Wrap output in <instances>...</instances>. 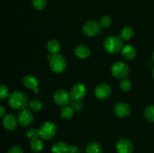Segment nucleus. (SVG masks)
Listing matches in <instances>:
<instances>
[{"mask_svg": "<svg viewBox=\"0 0 154 153\" xmlns=\"http://www.w3.org/2000/svg\"><path fill=\"white\" fill-rule=\"evenodd\" d=\"M111 74L117 79H124L129 75V67L123 62H117L111 65Z\"/></svg>", "mask_w": 154, "mask_h": 153, "instance_id": "nucleus-5", "label": "nucleus"}, {"mask_svg": "<svg viewBox=\"0 0 154 153\" xmlns=\"http://www.w3.org/2000/svg\"><path fill=\"white\" fill-rule=\"evenodd\" d=\"M47 4V0H32V4L37 10H42L45 8Z\"/></svg>", "mask_w": 154, "mask_h": 153, "instance_id": "nucleus-27", "label": "nucleus"}, {"mask_svg": "<svg viewBox=\"0 0 154 153\" xmlns=\"http://www.w3.org/2000/svg\"><path fill=\"white\" fill-rule=\"evenodd\" d=\"M47 49L51 55H55L60 50V43L56 39H51L47 44Z\"/></svg>", "mask_w": 154, "mask_h": 153, "instance_id": "nucleus-18", "label": "nucleus"}, {"mask_svg": "<svg viewBox=\"0 0 154 153\" xmlns=\"http://www.w3.org/2000/svg\"><path fill=\"white\" fill-rule=\"evenodd\" d=\"M99 26L102 28H108L111 24V18L108 15L103 16L99 21Z\"/></svg>", "mask_w": 154, "mask_h": 153, "instance_id": "nucleus-25", "label": "nucleus"}, {"mask_svg": "<svg viewBox=\"0 0 154 153\" xmlns=\"http://www.w3.org/2000/svg\"><path fill=\"white\" fill-rule=\"evenodd\" d=\"M33 92H34L35 93V94H38V93L39 92V89H38V88H34V89H33Z\"/></svg>", "mask_w": 154, "mask_h": 153, "instance_id": "nucleus-34", "label": "nucleus"}, {"mask_svg": "<svg viewBox=\"0 0 154 153\" xmlns=\"http://www.w3.org/2000/svg\"><path fill=\"white\" fill-rule=\"evenodd\" d=\"M153 79H154V68L153 69Z\"/></svg>", "mask_w": 154, "mask_h": 153, "instance_id": "nucleus-36", "label": "nucleus"}, {"mask_svg": "<svg viewBox=\"0 0 154 153\" xmlns=\"http://www.w3.org/2000/svg\"><path fill=\"white\" fill-rule=\"evenodd\" d=\"M57 131L56 124L51 122H45L38 128V136L45 140H50L55 136Z\"/></svg>", "mask_w": 154, "mask_h": 153, "instance_id": "nucleus-3", "label": "nucleus"}, {"mask_svg": "<svg viewBox=\"0 0 154 153\" xmlns=\"http://www.w3.org/2000/svg\"><path fill=\"white\" fill-rule=\"evenodd\" d=\"M75 53L77 57L81 59L87 58L90 55V50L86 45L81 44L78 45L75 50Z\"/></svg>", "mask_w": 154, "mask_h": 153, "instance_id": "nucleus-16", "label": "nucleus"}, {"mask_svg": "<svg viewBox=\"0 0 154 153\" xmlns=\"http://www.w3.org/2000/svg\"><path fill=\"white\" fill-rule=\"evenodd\" d=\"M114 114L120 118H123L129 116L131 113L130 106L125 102H118L114 106Z\"/></svg>", "mask_w": 154, "mask_h": 153, "instance_id": "nucleus-9", "label": "nucleus"}, {"mask_svg": "<svg viewBox=\"0 0 154 153\" xmlns=\"http://www.w3.org/2000/svg\"><path fill=\"white\" fill-rule=\"evenodd\" d=\"M103 46L108 53H118L123 49V40L120 36H108L104 40Z\"/></svg>", "mask_w": 154, "mask_h": 153, "instance_id": "nucleus-2", "label": "nucleus"}, {"mask_svg": "<svg viewBox=\"0 0 154 153\" xmlns=\"http://www.w3.org/2000/svg\"><path fill=\"white\" fill-rule=\"evenodd\" d=\"M94 94L95 96L98 99L105 100V99H107L108 98H109V96L111 95V88L110 87V86H108V84H99L95 88Z\"/></svg>", "mask_w": 154, "mask_h": 153, "instance_id": "nucleus-12", "label": "nucleus"}, {"mask_svg": "<svg viewBox=\"0 0 154 153\" xmlns=\"http://www.w3.org/2000/svg\"><path fill=\"white\" fill-rule=\"evenodd\" d=\"M78 150V147L72 145V146H69V153H75Z\"/></svg>", "mask_w": 154, "mask_h": 153, "instance_id": "nucleus-32", "label": "nucleus"}, {"mask_svg": "<svg viewBox=\"0 0 154 153\" xmlns=\"http://www.w3.org/2000/svg\"><path fill=\"white\" fill-rule=\"evenodd\" d=\"M9 90L6 86L0 85V100H4L9 96Z\"/></svg>", "mask_w": 154, "mask_h": 153, "instance_id": "nucleus-28", "label": "nucleus"}, {"mask_svg": "<svg viewBox=\"0 0 154 153\" xmlns=\"http://www.w3.org/2000/svg\"><path fill=\"white\" fill-rule=\"evenodd\" d=\"M33 121V115L31 111L28 109L21 110L20 112L18 113L17 122L23 127H26L29 125Z\"/></svg>", "mask_w": 154, "mask_h": 153, "instance_id": "nucleus-10", "label": "nucleus"}, {"mask_svg": "<svg viewBox=\"0 0 154 153\" xmlns=\"http://www.w3.org/2000/svg\"><path fill=\"white\" fill-rule=\"evenodd\" d=\"M144 116L150 122H154V105L148 106L144 110Z\"/></svg>", "mask_w": 154, "mask_h": 153, "instance_id": "nucleus-24", "label": "nucleus"}, {"mask_svg": "<svg viewBox=\"0 0 154 153\" xmlns=\"http://www.w3.org/2000/svg\"><path fill=\"white\" fill-rule=\"evenodd\" d=\"M72 108L74 109V110L79 111L81 109V104L80 103V100H74L72 102Z\"/></svg>", "mask_w": 154, "mask_h": 153, "instance_id": "nucleus-31", "label": "nucleus"}, {"mask_svg": "<svg viewBox=\"0 0 154 153\" xmlns=\"http://www.w3.org/2000/svg\"><path fill=\"white\" fill-rule=\"evenodd\" d=\"M120 88H121L123 91L124 92H128L132 88V82H130V80L126 78H124L121 80L120 83Z\"/></svg>", "mask_w": 154, "mask_h": 153, "instance_id": "nucleus-26", "label": "nucleus"}, {"mask_svg": "<svg viewBox=\"0 0 154 153\" xmlns=\"http://www.w3.org/2000/svg\"><path fill=\"white\" fill-rule=\"evenodd\" d=\"M69 146L63 141L54 143L51 148L52 153H69Z\"/></svg>", "mask_w": 154, "mask_h": 153, "instance_id": "nucleus-17", "label": "nucleus"}, {"mask_svg": "<svg viewBox=\"0 0 154 153\" xmlns=\"http://www.w3.org/2000/svg\"><path fill=\"white\" fill-rule=\"evenodd\" d=\"M122 56L126 60H132L136 56V50L132 45L126 44L123 46L121 50Z\"/></svg>", "mask_w": 154, "mask_h": 153, "instance_id": "nucleus-15", "label": "nucleus"}, {"mask_svg": "<svg viewBox=\"0 0 154 153\" xmlns=\"http://www.w3.org/2000/svg\"><path fill=\"white\" fill-rule=\"evenodd\" d=\"M50 67L53 72L56 74H61L66 68V58L60 54L53 55L50 60Z\"/></svg>", "mask_w": 154, "mask_h": 153, "instance_id": "nucleus-4", "label": "nucleus"}, {"mask_svg": "<svg viewBox=\"0 0 154 153\" xmlns=\"http://www.w3.org/2000/svg\"><path fill=\"white\" fill-rule=\"evenodd\" d=\"M72 98L69 93L63 89L58 90L54 94V101L58 106H63L72 103Z\"/></svg>", "mask_w": 154, "mask_h": 153, "instance_id": "nucleus-6", "label": "nucleus"}, {"mask_svg": "<svg viewBox=\"0 0 154 153\" xmlns=\"http://www.w3.org/2000/svg\"><path fill=\"white\" fill-rule=\"evenodd\" d=\"M152 58H153V62H154V52H153V55H152Z\"/></svg>", "mask_w": 154, "mask_h": 153, "instance_id": "nucleus-35", "label": "nucleus"}, {"mask_svg": "<svg viewBox=\"0 0 154 153\" xmlns=\"http://www.w3.org/2000/svg\"><path fill=\"white\" fill-rule=\"evenodd\" d=\"M5 114V109L2 106L0 105V118L1 117H4Z\"/></svg>", "mask_w": 154, "mask_h": 153, "instance_id": "nucleus-33", "label": "nucleus"}, {"mask_svg": "<svg viewBox=\"0 0 154 153\" xmlns=\"http://www.w3.org/2000/svg\"><path fill=\"white\" fill-rule=\"evenodd\" d=\"M29 105L30 109L34 112H39L40 110H42L44 106L43 103L38 99H34V100H31Z\"/></svg>", "mask_w": 154, "mask_h": 153, "instance_id": "nucleus-23", "label": "nucleus"}, {"mask_svg": "<svg viewBox=\"0 0 154 153\" xmlns=\"http://www.w3.org/2000/svg\"><path fill=\"white\" fill-rule=\"evenodd\" d=\"M86 153H102V147L99 142H91L87 146Z\"/></svg>", "mask_w": 154, "mask_h": 153, "instance_id": "nucleus-20", "label": "nucleus"}, {"mask_svg": "<svg viewBox=\"0 0 154 153\" xmlns=\"http://www.w3.org/2000/svg\"><path fill=\"white\" fill-rule=\"evenodd\" d=\"M116 149L118 153H132L134 146L129 140L122 138L116 143Z\"/></svg>", "mask_w": 154, "mask_h": 153, "instance_id": "nucleus-11", "label": "nucleus"}, {"mask_svg": "<svg viewBox=\"0 0 154 153\" xmlns=\"http://www.w3.org/2000/svg\"><path fill=\"white\" fill-rule=\"evenodd\" d=\"M82 31L87 36L93 37L98 33H100V26L96 20H88L83 26Z\"/></svg>", "mask_w": 154, "mask_h": 153, "instance_id": "nucleus-8", "label": "nucleus"}, {"mask_svg": "<svg viewBox=\"0 0 154 153\" xmlns=\"http://www.w3.org/2000/svg\"><path fill=\"white\" fill-rule=\"evenodd\" d=\"M23 84L26 88L33 90L38 86V80L32 75H26L23 78Z\"/></svg>", "mask_w": 154, "mask_h": 153, "instance_id": "nucleus-14", "label": "nucleus"}, {"mask_svg": "<svg viewBox=\"0 0 154 153\" xmlns=\"http://www.w3.org/2000/svg\"><path fill=\"white\" fill-rule=\"evenodd\" d=\"M26 136L30 139H34L38 136V129L36 128H31L28 129L26 130Z\"/></svg>", "mask_w": 154, "mask_h": 153, "instance_id": "nucleus-29", "label": "nucleus"}, {"mask_svg": "<svg viewBox=\"0 0 154 153\" xmlns=\"http://www.w3.org/2000/svg\"><path fill=\"white\" fill-rule=\"evenodd\" d=\"M8 104L11 107L15 110H23L28 105V98L23 92L15 91L11 93L8 96Z\"/></svg>", "mask_w": 154, "mask_h": 153, "instance_id": "nucleus-1", "label": "nucleus"}, {"mask_svg": "<svg viewBox=\"0 0 154 153\" xmlns=\"http://www.w3.org/2000/svg\"><path fill=\"white\" fill-rule=\"evenodd\" d=\"M30 147H31L32 151L34 152H40L43 150L44 143L42 140L36 137L34 139H32L31 142H30Z\"/></svg>", "mask_w": 154, "mask_h": 153, "instance_id": "nucleus-19", "label": "nucleus"}, {"mask_svg": "<svg viewBox=\"0 0 154 153\" xmlns=\"http://www.w3.org/2000/svg\"><path fill=\"white\" fill-rule=\"evenodd\" d=\"M75 110L72 108V106H69V105H66L62 107L61 110H60V114L63 118H66V119H70L72 118L74 115Z\"/></svg>", "mask_w": 154, "mask_h": 153, "instance_id": "nucleus-21", "label": "nucleus"}, {"mask_svg": "<svg viewBox=\"0 0 154 153\" xmlns=\"http://www.w3.org/2000/svg\"><path fill=\"white\" fill-rule=\"evenodd\" d=\"M134 35V31L131 27L126 26L121 30L120 38L123 40H129Z\"/></svg>", "mask_w": 154, "mask_h": 153, "instance_id": "nucleus-22", "label": "nucleus"}, {"mask_svg": "<svg viewBox=\"0 0 154 153\" xmlns=\"http://www.w3.org/2000/svg\"><path fill=\"white\" fill-rule=\"evenodd\" d=\"M69 94L73 100H81L87 94V88L84 84L78 82L72 86Z\"/></svg>", "mask_w": 154, "mask_h": 153, "instance_id": "nucleus-7", "label": "nucleus"}, {"mask_svg": "<svg viewBox=\"0 0 154 153\" xmlns=\"http://www.w3.org/2000/svg\"><path fill=\"white\" fill-rule=\"evenodd\" d=\"M7 153H23V150L19 146H15L11 147Z\"/></svg>", "mask_w": 154, "mask_h": 153, "instance_id": "nucleus-30", "label": "nucleus"}, {"mask_svg": "<svg viewBox=\"0 0 154 153\" xmlns=\"http://www.w3.org/2000/svg\"><path fill=\"white\" fill-rule=\"evenodd\" d=\"M17 119L15 118L14 116L11 115V114H7V115L3 117V127L7 130H9V131L14 130L17 128Z\"/></svg>", "mask_w": 154, "mask_h": 153, "instance_id": "nucleus-13", "label": "nucleus"}]
</instances>
